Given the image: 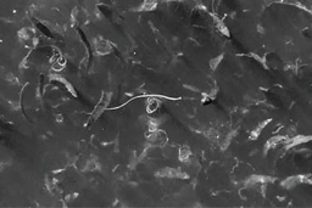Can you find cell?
<instances>
[{"mask_svg":"<svg viewBox=\"0 0 312 208\" xmlns=\"http://www.w3.org/2000/svg\"><path fill=\"white\" fill-rule=\"evenodd\" d=\"M148 140H149L151 144L160 146V145H163L167 141V134L165 131L159 130V129L150 130V133L148 134Z\"/></svg>","mask_w":312,"mask_h":208,"instance_id":"6da1fadb","label":"cell"},{"mask_svg":"<svg viewBox=\"0 0 312 208\" xmlns=\"http://www.w3.org/2000/svg\"><path fill=\"white\" fill-rule=\"evenodd\" d=\"M157 174L160 176H168V178H176V176H179V178H187V173H183L182 170L179 169H174V168H165V169H161L160 172H157Z\"/></svg>","mask_w":312,"mask_h":208,"instance_id":"7a4b0ae2","label":"cell"},{"mask_svg":"<svg viewBox=\"0 0 312 208\" xmlns=\"http://www.w3.org/2000/svg\"><path fill=\"white\" fill-rule=\"evenodd\" d=\"M95 50L98 51L99 54L105 55V54H107V53H110V51H111V45H110V44L106 40L100 39V38H96V40H95Z\"/></svg>","mask_w":312,"mask_h":208,"instance_id":"3957f363","label":"cell"},{"mask_svg":"<svg viewBox=\"0 0 312 208\" xmlns=\"http://www.w3.org/2000/svg\"><path fill=\"white\" fill-rule=\"evenodd\" d=\"M191 157V151L188 146H182L179 148V160L183 162H188Z\"/></svg>","mask_w":312,"mask_h":208,"instance_id":"277c9868","label":"cell"},{"mask_svg":"<svg viewBox=\"0 0 312 208\" xmlns=\"http://www.w3.org/2000/svg\"><path fill=\"white\" fill-rule=\"evenodd\" d=\"M159 106H160L159 100H156V99H149V100H148V103H146V111L149 113H152V112H155V111L159 108Z\"/></svg>","mask_w":312,"mask_h":208,"instance_id":"5b68a950","label":"cell"},{"mask_svg":"<svg viewBox=\"0 0 312 208\" xmlns=\"http://www.w3.org/2000/svg\"><path fill=\"white\" fill-rule=\"evenodd\" d=\"M155 7H156V1H155V0H146V1H144V4L142 5V7H140V10L151 11L152 9H155Z\"/></svg>","mask_w":312,"mask_h":208,"instance_id":"8992f818","label":"cell"},{"mask_svg":"<svg viewBox=\"0 0 312 208\" xmlns=\"http://www.w3.org/2000/svg\"><path fill=\"white\" fill-rule=\"evenodd\" d=\"M64 66H65V61L62 60V58H57V60H54V63H53V68L54 71H61L64 68Z\"/></svg>","mask_w":312,"mask_h":208,"instance_id":"52a82bcc","label":"cell"},{"mask_svg":"<svg viewBox=\"0 0 312 208\" xmlns=\"http://www.w3.org/2000/svg\"><path fill=\"white\" fill-rule=\"evenodd\" d=\"M33 32L31 31V29H22V31L20 32V37L22 39H29V37H32Z\"/></svg>","mask_w":312,"mask_h":208,"instance_id":"ba28073f","label":"cell"},{"mask_svg":"<svg viewBox=\"0 0 312 208\" xmlns=\"http://www.w3.org/2000/svg\"><path fill=\"white\" fill-rule=\"evenodd\" d=\"M221 58H222V56H220V57H216V58H213V60L210 62V66H211V68H216L217 67V65L221 62Z\"/></svg>","mask_w":312,"mask_h":208,"instance_id":"9c48e42d","label":"cell"}]
</instances>
